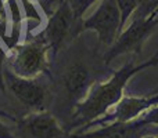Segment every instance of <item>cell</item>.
Masks as SVG:
<instances>
[{"mask_svg":"<svg viewBox=\"0 0 158 138\" xmlns=\"http://www.w3.org/2000/svg\"><path fill=\"white\" fill-rule=\"evenodd\" d=\"M157 64L158 53L151 60L140 65H135L133 62L123 65L121 69L112 73L108 80L101 81V83H93L85 100L77 105V109L72 115V123L69 124V130L81 127V126H89L94 120L104 116L108 112V109L117 105L123 97V89L129 79L142 69L150 68Z\"/></svg>","mask_w":158,"mask_h":138,"instance_id":"6da1fadb","label":"cell"},{"mask_svg":"<svg viewBox=\"0 0 158 138\" xmlns=\"http://www.w3.org/2000/svg\"><path fill=\"white\" fill-rule=\"evenodd\" d=\"M50 47L40 36L32 41L18 44L8 58V69L19 77L35 79L47 68V53Z\"/></svg>","mask_w":158,"mask_h":138,"instance_id":"7a4b0ae2","label":"cell"},{"mask_svg":"<svg viewBox=\"0 0 158 138\" xmlns=\"http://www.w3.org/2000/svg\"><path fill=\"white\" fill-rule=\"evenodd\" d=\"M157 14L158 13L151 14L147 18H132L131 24L123 28L115 43L107 50L104 55L106 64H110L114 58L122 54H131V53L140 54L144 41L158 24Z\"/></svg>","mask_w":158,"mask_h":138,"instance_id":"3957f363","label":"cell"},{"mask_svg":"<svg viewBox=\"0 0 158 138\" xmlns=\"http://www.w3.org/2000/svg\"><path fill=\"white\" fill-rule=\"evenodd\" d=\"M81 30L82 21L75 17L68 2L63 0L54 10V13L49 17L42 36L46 39L50 50L53 51V57H56L64 41L68 37L77 36Z\"/></svg>","mask_w":158,"mask_h":138,"instance_id":"277c9868","label":"cell"},{"mask_svg":"<svg viewBox=\"0 0 158 138\" xmlns=\"http://www.w3.org/2000/svg\"><path fill=\"white\" fill-rule=\"evenodd\" d=\"M82 30H94L101 43L111 47L121 33V13L117 0H100L92 15L82 21Z\"/></svg>","mask_w":158,"mask_h":138,"instance_id":"5b68a950","label":"cell"},{"mask_svg":"<svg viewBox=\"0 0 158 138\" xmlns=\"http://www.w3.org/2000/svg\"><path fill=\"white\" fill-rule=\"evenodd\" d=\"M4 83L11 94L31 112L44 111L46 89L36 79L19 77L10 69L4 70Z\"/></svg>","mask_w":158,"mask_h":138,"instance_id":"8992f818","label":"cell"},{"mask_svg":"<svg viewBox=\"0 0 158 138\" xmlns=\"http://www.w3.org/2000/svg\"><path fill=\"white\" fill-rule=\"evenodd\" d=\"M158 105V91L150 97H132L123 95L121 101L115 105V109L112 113L107 112L100 119L94 120L89 126H106L111 123H129L132 120H136L144 112L151 109L153 106Z\"/></svg>","mask_w":158,"mask_h":138,"instance_id":"52a82bcc","label":"cell"},{"mask_svg":"<svg viewBox=\"0 0 158 138\" xmlns=\"http://www.w3.org/2000/svg\"><path fill=\"white\" fill-rule=\"evenodd\" d=\"M19 131L28 138H68L67 131L53 115L44 111L31 112L18 119Z\"/></svg>","mask_w":158,"mask_h":138,"instance_id":"ba28073f","label":"cell"},{"mask_svg":"<svg viewBox=\"0 0 158 138\" xmlns=\"http://www.w3.org/2000/svg\"><path fill=\"white\" fill-rule=\"evenodd\" d=\"M151 130H157L156 127L150 128L140 117L132 120L129 123H111L101 126L94 131H89L85 134H74L69 138H140L144 134H148Z\"/></svg>","mask_w":158,"mask_h":138,"instance_id":"9c48e42d","label":"cell"},{"mask_svg":"<svg viewBox=\"0 0 158 138\" xmlns=\"http://www.w3.org/2000/svg\"><path fill=\"white\" fill-rule=\"evenodd\" d=\"M92 72L86 66L77 64L72 65L64 75V87L72 100L86 97L89 89L92 87Z\"/></svg>","mask_w":158,"mask_h":138,"instance_id":"30bf717a","label":"cell"},{"mask_svg":"<svg viewBox=\"0 0 158 138\" xmlns=\"http://www.w3.org/2000/svg\"><path fill=\"white\" fill-rule=\"evenodd\" d=\"M117 3L121 13V32H122V29L132 19V15L135 14L139 4V0H117Z\"/></svg>","mask_w":158,"mask_h":138,"instance_id":"8fae6325","label":"cell"},{"mask_svg":"<svg viewBox=\"0 0 158 138\" xmlns=\"http://www.w3.org/2000/svg\"><path fill=\"white\" fill-rule=\"evenodd\" d=\"M154 13H158V0H139L132 18H147Z\"/></svg>","mask_w":158,"mask_h":138,"instance_id":"7c38bea8","label":"cell"},{"mask_svg":"<svg viewBox=\"0 0 158 138\" xmlns=\"http://www.w3.org/2000/svg\"><path fill=\"white\" fill-rule=\"evenodd\" d=\"M67 2L71 6L75 17H77L79 21H83L82 18H83L85 14L87 13V10H89L96 2H98V0H67Z\"/></svg>","mask_w":158,"mask_h":138,"instance_id":"4fadbf2b","label":"cell"},{"mask_svg":"<svg viewBox=\"0 0 158 138\" xmlns=\"http://www.w3.org/2000/svg\"><path fill=\"white\" fill-rule=\"evenodd\" d=\"M142 120L148 126H158V105L144 112L142 115Z\"/></svg>","mask_w":158,"mask_h":138,"instance_id":"5bb4252c","label":"cell"},{"mask_svg":"<svg viewBox=\"0 0 158 138\" xmlns=\"http://www.w3.org/2000/svg\"><path fill=\"white\" fill-rule=\"evenodd\" d=\"M36 2H38V4L42 7V10L44 11V14H46L47 17H50L63 0H36Z\"/></svg>","mask_w":158,"mask_h":138,"instance_id":"9a60e30c","label":"cell"},{"mask_svg":"<svg viewBox=\"0 0 158 138\" xmlns=\"http://www.w3.org/2000/svg\"><path fill=\"white\" fill-rule=\"evenodd\" d=\"M7 57H8V50H4L3 46L0 44V90L3 93H6V83H4V70H3V65L4 62H7Z\"/></svg>","mask_w":158,"mask_h":138,"instance_id":"2e32d148","label":"cell"},{"mask_svg":"<svg viewBox=\"0 0 158 138\" xmlns=\"http://www.w3.org/2000/svg\"><path fill=\"white\" fill-rule=\"evenodd\" d=\"M0 138H15L13 136V133L10 131L8 126L4 124L2 120H0Z\"/></svg>","mask_w":158,"mask_h":138,"instance_id":"e0dca14e","label":"cell"},{"mask_svg":"<svg viewBox=\"0 0 158 138\" xmlns=\"http://www.w3.org/2000/svg\"><path fill=\"white\" fill-rule=\"evenodd\" d=\"M0 117H4V119H8V120H11V122H18V119H17L15 116H13L11 113H8V112H6V111H2L0 109Z\"/></svg>","mask_w":158,"mask_h":138,"instance_id":"ac0fdd59","label":"cell"},{"mask_svg":"<svg viewBox=\"0 0 158 138\" xmlns=\"http://www.w3.org/2000/svg\"><path fill=\"white\" fill-rule=\"evenodd\" d=\"M140 138H157V137L156 136H151V134L148 133V134H144V136H142Z\"/></svg>","mask_w":158,"mask_h":138,"instance_id":"d6986e66","label":"cell"}]
</instances>
